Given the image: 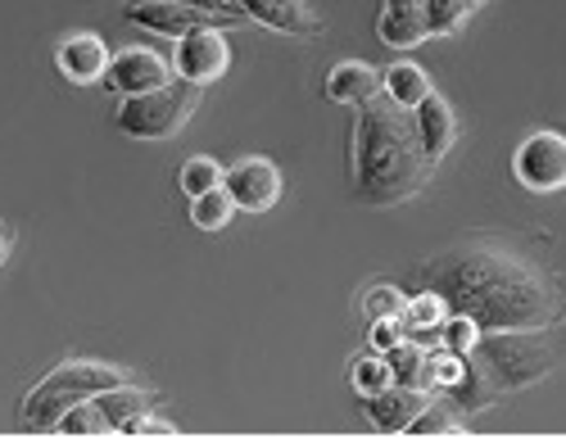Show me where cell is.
<instances>
[{
	"label": "cell",
	"instance_id": "6da1fadb",
	"mask_svg": "<svg viewBox=\"0 0 566 439\" xmlns=\"http://www.w3.org/2000/svg\"><path fill=\"white\" fill-rule=\"evenodd\" d=\"M417 285L481 331H539L562 317V276L522 240L467 236L417 268Z\"/></svg>",
	"mask_w": 566,
	"mask_h": 439
},
{
	"label": "cell",
	"instance_id": "7a4b0ae2",
	"mask_svg": "<svg viewBox=\"0 0 566 439\" xmlns=\"http://www.w3.org/2000/svg\"><path fill=\"white\" fill-rule=\"evenodd\" d=\"M431 159L421 150L412 109H399L381 91L358 105L354 127V190L363 205L390 209L403 205L431 181Z\"/></svg>",
	"mask_w": 566,
	"mask_h": 439
},
{
	"label": "cell",
	"instance_id": "3957f363",
	"mask_svg": "<svg viewBox=\"0 0 566 439\" xmlns=\"http://www.w3.org/2000/svg\"><path fill=\"white\" fill-rule=\"evenodd\" d=\"M553 367H557L553 326H539V331H481V339L467 349V372L476 376L494 399L539 385Z\"/></svg>",
	"mask_w": 566,
	"mask_h": 439
},
{
	"label": "cell",
	"instance_id": "277c9868",
	"mask_svg": "<svg viewBox=\"0 0 566 439\" xmlns=\"http://www.w3.org/2000/svg\"><path fill=\"white\" fill-rule=\"evenodd\" d=\"M123 380L127 376L118 367H109V363H64L23 399L19 421H23V430H55V421L73 404L101 395V389H109V385H123Z\"/></svg>",
	"mask_w": 566,
	"mask_h": 439
},
{
	"label": "cell",
	"instance_id": "5b68a950",
	"mask_svg": "<svg viewBox=\"0 0 566 439\" xmlns=\"http://www.w3.org/2000/svg\"><path fill=\"white\" fill-rule=\"evenodd\" d=\"M196 109H200V86L172 77V82H164L155 91L123 95L114 123L132 140H168V136H177L186 123H191Z\"/></svg>",
	"mask_w": 566,
	"mask_h": 439
},
{
	"label": "cell",
	"instance_id": "8992f818",
	"mask_svg": "<svg viewBox=\"0 0 566 439\" xmlns=\"http://www.w3.org/2000/svg\"><path fill=\"white\" fill-rule=\"evenodd\" d=\"M231 69V45H227V28H196L177 36L172 51V73L191 86H209Z\"/></svg>",
	"mask_w": 566,
	"mask_h": 439
},
{
	"label": "cell",
	"instance_id": "52a82bcc",
	"mask_svg": "<svg viewBox=\"0 0 566 439\" xmlns=\"http://www.w3.org/2000/svg\"><path fill=\"white\" fill-rule=\"evenodd\" d=\"M123 19L146 28V32H159V36H181V32H196V28H241V19L181 6V0H127Z\"/></svg>",
	"mask_w": 566,
	"mask_h": 439
},
{
	"label": "cell",
	"instance_id": "ba28073f",
	"mask_svg": "<svg viewBox=\"0 0 566 439\" xmlns=\"http://www.w3.org/2000/svg\"><path fill=\"white\" fill-rule=\"evenodd\" d=\"M512 173L526 190H557L566 181V140L557 132H531L512 155Z\"/></svg>",
	"mask_w": 566,
	"mask_h": 439
},
{
	"label": "cell",
	"instance_id": "9c48e42d",
	"mask_svg": "<svg viewBox=\"0 0 566 439\" xmlns=\"http://www.w3.org/2000/svg\"><path fill=\"white\" fill-rule=\"evenodd\" d=\"M222 190L231 195V205L241 213H268L281 200V173L268 159H241L222 173Z\"/></svg>",
	"mask_w": 566,
	"mask_h": 439
},
{
	"label": "cell",
	"instance_id": "30bf717a",
	"mask_svg": "<svg viewBox=\"0 0 566 439\" xmlns=\"http://www.w3.org/2000/svg\"><path fill=\"white\" fill-rule=\"evenodd\" d=\"M101 82L123 101V95H140V91H155V86L172 82V69L159 51H150V45H127V51L109 55V69Z\"/></svg>",
	"mask_w": 566,
	"mask_h": 439
},
{
	"label": "cell",
	"instance_id": "8fae6325",
	"mask_svg": "<svg viewBox=\"0 0 566 439\" xmlns=\"http://www.w3.org/2000/svg\"><path fill=\"white\" fill-rule=\"evenodd\" d=\"M427 404H431V389H417V385H386V389H376V395L363 399L371 426L386 430V435H403L408 421Z\"/></svg>",
	"mask_w": 566,
	"mask_h": 439
},
{
	"label": "cell",
	"instance_id": "7c38bea8",
	"mask_svg": "<svg viewBox=\"0 0 566 439\" xmlns=\"http://www.w3.org/2000/svg\"><path fill=\"white\" fill-rule=\"evenodd\" d=\"M55 64L73 86H91V82H101L105 69H109V45L96 32H73V36L60 41Z\"/></svg>",
	"mask_w": 566,
	"mask_h": 439
},
{
	"label": "cell",
	"instance_id": "4fadbf2b",
	"mask_svg": "<svg viewBox=\"0 0 566 439\" xmlns=\"http://www.w3.org/2000/svg\"><path fill=\"white\" fill-rule=\"evenodd\" d=\"M412 127H417V140H421V150H427L431 164H440L449 155V145L458 140V118L449 109L444 95H421V105L412 109Z\"/></svg>",
	"mask_w": 566,
	"mask_h": 439
},
{
	"label": "cell",
	"instance_id": "5bb4252c",
	"mask_svg": "<svg viewBox=\"0 0 566 439\" xmlns=\"http://www.w3.org/2000/svg\"><path fill=\"white\" fill-rule=\"evenodd\" d=\"M245 19L263 23V28H276V32H291V36H317L322 23L317 14L308 10V0H235Z\"/></svg>",
	"mask_w": 566,
	"mask_h": 439
},
{
	"label": "cell",
	"instance_id": "9a60e30c",
	"mask_svg": "<svg viewBox=\"0 0 566 439\" xmlns=\"http://www.w3.org/2000/svg\"><path fill=\"white\" fill-rule=\"evenodd\" d=\"M376 32H381V41L395 45V51H412V45H421L427 41V10H421V0H381Z\"/></svg>",
	"mask_w": 566,
	"mask_h": 439
},
{
	"label": "cell",
	"instance_id": "2e32d148",
	"mask_svg": "<svg viewBox=\"0 0 566 439\" xmlns=\"http://www.w3.org/2000/svg\"><path fill=\"white\" fill-rule=\"evenodd\" d=\"M376 91H381V73L363 60H340L332 73H326V95H332L336 105H363Z\"/></svg>",
	"mask_w": 566,
	"mask_h": 439
},
{
	"label": "cell",
	"instance_id": "e0dca14e",
	"mask_svg": "<svg viewBox=\"0 0 566 439\" xmlns=\"http://www.w3.org/2000/svg\"><path fill=\"white\" fill-rule=\"evenodd\" d=\"M91 399H96V408H101V417L109 421V430H118V426H123L127 417H136V412L159 408L155 389H140V385H132V380L109 385V389H101V395H91Z\"/></svg>",
	"mask_w": 566,
	"mask_h": 439
},
{
	"label": "cell",
	"instance_id": "ac0fdd59",
	"mask_svg": "<svg viewBox=\"0 0 566 439\" xmlns=\"http://www.w3.org/2000/svg\"><path fill=\"white\" fill-rule=\"evenodd\" d=\"M381 95H386V101H395L399 109H417L421 95H431V77H427V69H421V64L399 60V64H390L381 73Z\"/></svg>",
	"mask_w": 566,
	"mask_h": 439
},
{
	"label": "cell",
	"instance_id": "d6986e66",
	"mask_svg": "<svg viewBox=\"0 0 566 439\" xmlns=\"http://www.w3.org/2000/svg\"><path fill=\"white\" fill-rule=\"evenodd\" d=\"M449 317V309L440 304V295H431V290H421V295H412L408 304H403V317H399V326H403V335L408 339H417V345H427V339L440 331V322Z\"/></svg>",
	"mask_w": 566,
	"mask_h": 439
},
{
	"label": "cell",
	"instance_id": "ffe728a7",
	"mask_svg": "<svg viewBox=\"0 0 566 439\" xmlns=\"http://www.w3.org/2000/svg\"><path fill=\"white\" fill-rule=\"evenodd\" d=\"M386 367H390V380L395 385H417V389H431L427 385V345H417V339H399L395 349L381 354Z\"/></svg>",
	"mask_w": 566,
	"mask_h": 439
},
{
	"label": "cell",
	"instance_id": "44dd1931",
	"mask_svg": "<svg viewBox=\"0 0 566 439\" xmlns=\"http://www.w3.org/2000/svg\"><path fill=\"white\" fill-rule=\"evenodd\" d=\"M231 218H235V205H231V195L222 186H213V190H205L191 200V222L200 231H222Z\"/></svg>",
	"mask_w": 566,
	"mask_h": 439
},
{
	"label": "cell",
	"instance_id": "7402d4cb",
	"mask_svg": "<svg viewBox=\"0 0 566 439\" xmlns=\"http://www.w3.org/2000/svg\"><path fill=\"white\" fill-rule=\"evenodd\" d=\"M403 304H408V295H403L399 285H390V281L367 285V295H363L367 322H399V317H403Z\"/></svg>",
	"mask_w": 566,
	"mask_h": 439
},
{
	"label": "cell",
	"instance_id": "603a6c76",
	"mask_svg": "<svg viewBox=\"0 0 566 439\" xmlns=\"http://www.w3.org/2000/svg\"><path fill=\"white\" fill-rule=\"evenodd\" d=\"M403 435H467V430H462V421H458V412H453L449 404L431 399L427 408H421V412L408 421Z\"/></svg>",
	"mask_w": 566,
	"mask_h": 439
},
{
	"label": "cell",
	"instance_id": "cb8c5ba5",
	"mask_svg": "<svg viewBox=\"0 0 566 439\" xmlns=\"http://www.w3.org/2000/svg\"><path fill=\"white\" fill-rule=\"evenodd\" d=\"M55 435H114V430H109V421L101 417L96 399H82V404H73V408L55 421Z\"/></svg>",
	"mask_w": 566,
	"mask_h": 439
},
{
	"label": "cell",
	"instance_id": "d4e9b609",
	"mask_svg": "<svg viewBox=\"0 0 566 439\" xmlns=\"http://www.w3.org/2000/svg\"><path fill=\"white\" fill-rule=\"evenodd\" d=\"M467 376V354H453V349H427V385L431 389H453L458 380Z\"/></svg>",
	"mask_w": 566,
	"mask_h": 439
},
{
	"label": "cell",
	"instance_id": "484cf974",
	"mask_svg": "<svg viewBox=\"0 0 566 439\" xmlns=\"http://www.w3.org/2000/svg\"><path fill=\"white\" fill-rule=\"evenodd\" d=\"M421 10H427V36H453L471 14L462 0H421Z\"/></svg>",
	"mask_w": 566,
	"mask_h": 439
},
{
	"label": "cell",
	"instance_id": "4316f807",
	"mask_svg": "<svg viewBox=\"0 0 566 439\" xmlns=\"http://www.w3.org/2000/svg\"><path fill=\"white\" fill-rule=\"evenodd\" d=\"M177 181H181V190L191 195H205V190H213V186H222V168H218V159H209V155H196V159H186L181 164V173H177Z\"/></svg>",
	"mask_w": 566,
	"mask_h": 439
},
{
	"label": "cell",
	"instance_id": "83f0119b",
	"mask_svg": "<svg viewBox=\"0 0 566 439\" xmlns=\"http://www.w3.org/2000/svg\"><path fill=\"white\" fill-rule=\"evenodd\" d=\"M349 385L367 399V395H376V389H386V385H395V380H390V367H386L381 354H363V358H354V367H349Z\"/></svg>",
	"mask_w": 566,
	"mask_h": 439
},
{
	"label": "cell",
	"instance_id": "f1b7e54d",
	"mask_svg": "<svg viewBox=\"0 0 566 439\" xmlns=\"http://www.w3.org/2000/svg\"><path fill=\"white\" fill-rule=\"evenodd\" d=\"M436 335H440V345H444V349L467 354V349L481 339V326L471 322V317H462V313H449V317L440 322V331H436Z\"/></svg>",
	"mask_w": 566,
	"mask_h": 439
},
{
	"label": "cell",
	"instance_id": "f546056e",
	"mask_svg": "<svg viewBox=\"0 0 566 439\" xmlns=\"http://www.w3.org/2000/svg\"><path fill=\"white\" fill-rule=\"evenodd\" d=\"M118 430H123V435H146V439H150V435H159V439H164V435H177V426H172V421H164V417H155V408H150V412L127 417Z\"/></svg>",
	"mask_w": 566,
	"mask_h": 439
},
{
	"label": "cell",
	"instance_id": "4dcf8cb0",
	"mask_svg": "<svg viewBox=\"0 0 566 439\" xmlns=\"http://www.w3.org/2000/svg\"><path fill=\"white\" fill-rule=\"evenodd\" d=\"M399 339H408L399 322H371V331H367V345H371V354H386V349H395Z\"/></svg>",
	"mask_w": 566,
	"mask_h": 439
},
{
	"label": "cell",
	"instance_id": "1f68e13d",
	"mask_svg": "<svg viewBox=\"0 0 566 439\" xmlns=\"http://www.w3.org/2000/svg\"><path fill=\"white\" fill-rule=\"evenodd\" d=\"M181 6L213 10V14H227V19H241V23H245V14H241V6H235V0H181Z\"/></svg>",
	"mask_w": 566,
	"mask_h": 439
},
{
	"label": "cell",
	"instance_id": "d6a6232c",
	"mask_svg": "<svg viewBox=\"0 0 566 439\" xmlns=\"http://www.w3.org/2000/svg\"><path fill=\"white\" fill-rule=\"evenodd\" d=\"M10 250H14V236H10V227H6V222H0V268H6Z\"/></svg>",
	"mask_w": 566,
	"mask_h": 439
},
{
	"label": "cell",
	"instance_id": "836d02e7",
	"mask_svg": "<svg viewBox=\"0 0 566 439\" xmlns=\"http://www.w3.org/2000/svg\"><path fill=\"white\" fill-rule=\"evenodd\" d=\"M462 6H467V10H481V6H485V0H462Z\"/></svg>",
	"mask_w": 566,
	"mask_h": 439
}]
</instances>
